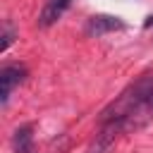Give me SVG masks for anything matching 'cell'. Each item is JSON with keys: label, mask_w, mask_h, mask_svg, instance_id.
<instances>
[{"label": "cell", "mask_w": 153, "mask_h": 153, "mask_svg": "<svg viewBox=\"0 0 153 153\" xmlns=\"http://www.w3.org/2000/svg\"><path fill=\"white\" fill-rule=\"evenodd\" d=\"M26 76V69L24 67H14V65H7L0 69V96H2V103H7L10 93L14 86H19Z\"/></svg>", "instance_id": "6da1fadb"}, {"label": "cell", "mask_w": 153, "mask_h": 153, "mask_svg": "<svg viewBox=\"0 0 153 153\" xmlns=\"http://www.w3.org/2000/svg\"><path fill=\"white\" fill-rule=\"evenodd\" d=\"M122 19L117 17H110V14H96L86 22V33L88 36H103V33H110V31H117L122 29Z\"/></svg>", "instance_id": "7a4b0ae2"}, {"label": "cell", "mask_w": 153, "mask_h": 153, "mask_svg": "<svg viewBox=\"0 0 153 153\" xmlns=\"http://www.w3.org/2000/svg\"><path fill=\"white\" fill-rule=\"evenodd\" d=\"M69 2H72V0H48V2L43 5L41 14H38V26H41V29L53 26V24L65 14V10L69 7Z\"/></svg>", "instance_id": "3957f363"}, {"label": "cell", "mask_w": 153, "mask_h": 153, "mask_svg": "<svg viewBox=\"0 0 153 153\" xmlns=\"http://www.w3.org/2000/svg\"><path fill=\"white\" fill-rule=\"evenodd\" d=\"M12 146L17 153H33V134H31V127H19L12 136Z\"/></svg>", "instance_id": "277c9868"}, {"label": "cell", "mask_w": 153, "mask_h": 153, "mask_svg": "<svg viewBox=\"0 0 153 153\" xmlns=\"http://www.w3.org/2000/svg\"><path fill=\"white\" fill-rule=\"evenodd\" d=\"M12 43V31H5L2 33V43H0V50H7V45Z\"/></svg>", "instance_id": "5b68a950"}]
</instances>
